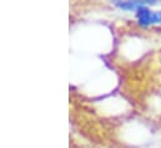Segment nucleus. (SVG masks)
Segmentation results:
<instances>
[{
    "label": "nucleus",
    "mask_w": 161,
    "mask_h": 148,
    "mask_svg": "<svg viewBox=\"0 0 161 148\" xmlns=\"http://www.w3.org/2000/svg\"><path fill=\"white\" fill-rule=\"evenodd\" d=\"M113 5H115V4H118V3H121V1H125V0H109Z\"/></svg>",
    "instance_id": "f03ea898"
},
{
    "label": "nucleus",
    "mask_w": 161,
    "mask_h": 148,
    "mask_svg": "<svg viewBox=\"0 0 161 148\" xmlns=\"http://www.w3.org/2000/svg\"><path fill=\"white\" fill-rule=\"evenodd\" d=\"M135 19L139 26L149 28L151 25H155V11L151 10L149 6H141L135 13Z\"/></svg>",
    "instance_id": "f257e3e1"
}]
</instances>
